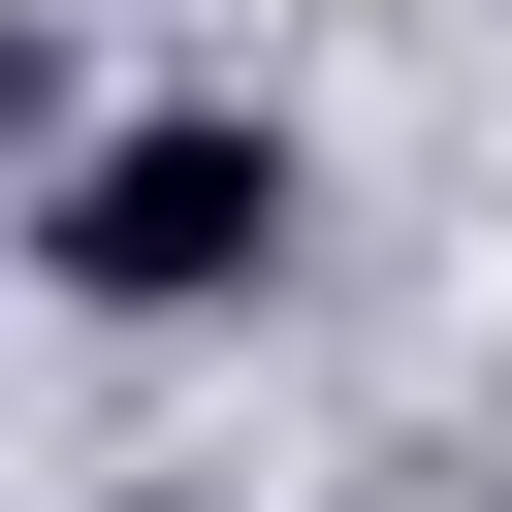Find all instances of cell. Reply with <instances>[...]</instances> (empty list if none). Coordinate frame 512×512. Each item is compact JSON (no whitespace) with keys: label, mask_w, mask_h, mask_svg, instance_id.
<instances>
[{"label":"cell","mask_w":512,"mask_h":512,"mask_svg":"<svg viewBox=\"0 0 512 512\" xmlns=\"http://www.w3.org/2000/svg\"><path fill=\"white\" fill-rule=\"evenodd\" d=\"M320 256V160H288V96H128V128H32V288L64 320H256Z\"/></svg>","instance_id":"1"},{"label":"cell","mask_w":512,"mask_h":512,"mask_svg":"<svg viewBox=\"0 0 512 512\" xmlns=\"http://www.w3.org/2000/svg\"><path fill=\"white\" fill-rule=\"evenodd\" d=\"M128 512H224V480H128Z\"/></svg>","instance_id":"2"}]
</instances>
